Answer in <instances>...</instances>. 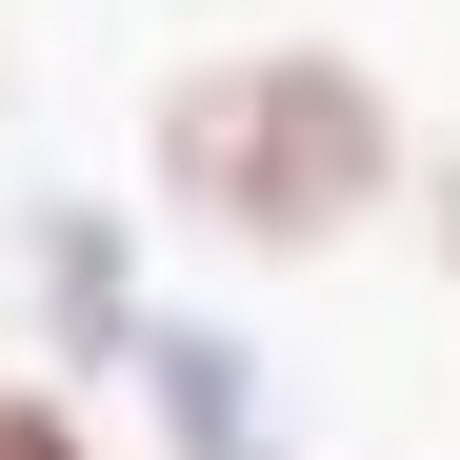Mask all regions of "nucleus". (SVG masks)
<instances>
[{
    "label": "nucleus",
    "instance_id": "1",
    "mask_svg": "<svg viewBox=\"0 0 460 460\" xmlns=\"http://www.w3.org/2000/svg\"><path fill=\"white\" fill-rule=\"evenodd\" d=\"M140 200H161L200 261L300 280V261H341V241H380V220L420 200V120H401V81H380L360 40L261 21V40L161 60V101H140Z\"/></svg>",
    "mask_w": 460,
    "mask_h": 460
},
{
    "label": "nucleus",
    "instance_id": "2",
    "mask_svg": "<svg viewBox=\"0 0 460 460\" xmlns=\"http://www.w3.org/2000/svg\"><path fill=\"white\" fill-rule=\"evenodd\" d=\"M120 380H140V460H300V440H280L261 341H241V321H200V300H161Z\"/></svg>",
    "mask_w": 460,
    "mask_h": 460
},
{
    "label": "nucleus",
    "instance_id": "3",
    "mask_svg": "<svg viewBox=\"0 0 460 460\" xmlns=\"http://www.w3.org/2000/svg\"><path fill=\"white\" fill-rule=\"evenodd\" d=\"M21 280H40V380H120L140 360V220L120 200H21Z\"/></svg>",
    "mask_w": 460,
    "mask_h": 460
},
{
    "label": "nucleus",
    "instance_id": "4",
    "mask_svg": "<svg viewBox=\"0 0 460 460\" xmlns=\"http://www.w3.org/2000/svg\"><path fill=\"white\" fill-rule=\"evenodd\" d=\"M0 460H120L81 380H40V360H0Z\"/></svg>",
    "mask_w": 460,
    "mask_h": 460
},
{
    "label": "nucleus",
    "instance_id": "5",
    "mask_svg": "<svg viewBox=\"0 0 460 460\" xmlns=\"http://www.w3.org/2000/svg\"><path fill=\"white\" fill-rule=\"evenodd\" d=\"M401 220L440 241V300H460V140H420V200H401Z\"/></svg>",
    "mask_w": 460,
    "mask_h": 460
}]
</instances>
